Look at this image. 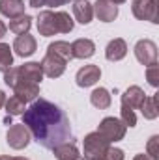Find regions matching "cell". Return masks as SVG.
<instances>
[{
    "mask_svg": "<svg viewBox=\"0 0 159 160\" xmlns=\"http://www.w3.org/2000/svg\"><path fill=\"white\" fill-rule=\"evenodd\" d=\"M23 125L30 130V136L45 149H54L71 138V125L66 112L47 99H36L23 114Z\"/></svg>",
    "mask_w": 159,
    "mask_h": 160,
    "instance_id": "cell-1",
    "label": "cell"
},
{
    "mask_svg": "<svg viewBox=\"0 0 159 160\" xmlns=\"http://www.w3.org/2000/svg\"><path fill=\"white\" fill-rule=\"evenodd\" d=\"M82 145H84V160H103L105 153L111 147V142L96 130L82 140Z\"/></svg>",
    "mask_w": 159,
    "mask_h": 160,
    "instance_id": "cell-2",
    "label": "cell"
},
{
    "mask_svg": "<svg viewBox=\"0 0 159 160\" xmlns=\"http://www.w3.org/2000/svg\"><path fill=\"white\" fill-rule=\"evenodd\" d=\"M131 11L139 21H150L154 24L159 22V0H133Z\"/></svg>",
    "mask_w": 159,
    "mask_h": 160,
    "instance_id": "cell-3",
    "label": "cell"
},
{
    "mask_svg": "<svg viewBox=\"0 0 159 160\" xmlns=\"http://www.w3.org/2000/svg\"><path fill=\"white\" fill-rule=\"evenodd\" d=\"M125 130H127V127H125L123 121L118 119V118H105V119L99 123V127H97V132H99L103 138H107L111 143L123 140Z\"/></svg>",
    "mask_w": 159,
    "mask_h": 160,
    "instance_id": "cell-4",
    "label": "cell"
},
{
    "mask_svg": "<svg viewBox=\"0 0 159 160\" xmlns=\"http://www.w3.org/2000/svg\"><path fill=\"white\" fill-rule=\"evenodd\" d=\"M40 65H41V69H43V75H45V77H49V78H58V77L64 75L68 62H66L64 58H60L58 54L47 50V54H45V58L41 60Z\"/></svg>",
    "mask_w": 159,
    "mask_h": 160,
    "instance_id": "cell-5",
    "label": "cell"
},
{
    "mask_svg": "<svg viewBox=\"0 0 159 160\" xmlns=\"http://www.w3.org/2000/svg\"><path fill=\"white\" fill-rule=\"evenodd\" d=\"M6 142L11 149H25L30 143V130L21 123V125H11L6 134Z\"/></svg>",
    "mask_w": 159,
    "mask_h": 160,
    "instance_id": "cell-6",
    "label": "cell"
},
{
    "mask_svg": "<svg viewBox=\"0 0 159 160\" xmlns=\"http://www.w3.org/2000/svg\"><path fill=\"white\" fill-rule=\"evenodd\" d=\"M135 58L146 67L157 63V47H156V43L150 39L137 41V45H135Z\"/></svg>",
    "mask_w": 159,
    "mask_h": 160,
    "instance_id": "cell-7",
    "label": "cell"
},
{
    "mask_svg": "<svg viewBox=\"0 0 159 160\" xmlns=\"http://www.w3.org/2000/svg\"><path fill=\"white\" fill-rule=\"evenodd\" d=\"M92 8H94V13L97 15V19L103 22H112L118 17V6L112 0H96V4Z\"/></svg>",
    "mask_w": 159,
    "mask_h": 160,
    "instance_id": "cell-8",
    "label": "cell"
},
{
    "mask_svg": "<svg viewBox=\"0 0 159 160\" xmlns=\"http://www.w3.org/2000/svg\"><path fill=\"white\" fill-rule=\"evenodd\" d=\"M15 91V95L25 101V102H30V101H36L38 95H40V84H34V82H26V80H17V84L11 88Z\"/></svg>",
    "mask_w": 159,
    "mask_h": 160,
    "instance_id": "cell-9",
    "label": "cell"
},
{
    "mask_svg": "<svg viewBox=\"0 0 159 160\" xmlns=\"http://www.w3.org/2000/svg\"><path fill=\"white\" fill-rule=\"evenodd\" d=\"M99 78H101V69L97 65H84V67H80L77 71V77H75L79 88H90Z\"/></svg>",
    "mask_w": 159,
    "mask_h": 160,
    "instance_id": "cell-10",
    "label": "cell"
},
{
    "mask_svg": "<svg viewBox=\"0 0 159 160\" xmlns=\"http://www.w3.org/2000/svg\"><path fill=\"white\" fill-rule=\"evenodd\" d=\"M36 47H38V43H36V39H34L30 34H21V36H17L15 41H13V50H15V54L21 56V58L32 56V54L36 52Z\"/></svg>",
    "mask_w": 159,
    "mask_h": 160,
    "instance_id": "cell-11",
    "label": "cell"
},
{
    "mask_svg": "<svg viewBox=\"0 0 159 160\" xmlns=\"http://www.w3.org/2000/svg\"><path fill=\"white\" fill-rule=\"evenodd\" d=\"M144 99H146V93H144L139 86H131V88H127V89L123 91V95H122V104H125V106H129V108H133V110H140Z\"/></svg>",
    "mask_w": 159,
    "mask_h": 160,
    "instance_id": "cell-12",
    "label": "cell"
},
{
    "mask_svg": "<svg viewBox=\"0 0 159 160\" xmlns=\"http://www.w3.org/2000/svg\"><path fill=\"white\" fill-rule=\"evenodd\" d=\"M38 32H40V36H45V38L58 34V32H56L54 11L45 9V11H41L40 15H38Z\"/></svg>",
    "mask_w": 159,
    "mask_h": 160,
    "instance_id": "cell-13",
    "label": "cell"
},
{
    "mask_svg": "<svg viewBox=\"0 0 159 160\" xmlns=\"http://www.w3.org/2000/svg\"><path fill=\"white\" fill-rule=\"evenodd\" d=\"M19 78L26 80V82L40 84L43 80V69H41V65L38 62H28V63L19 67Z\"/></svg>",
    "mask_w": 159,
    "mask_h": 160,
    "instance_id": "cell-14",
    "label": "cell"
},
{
    "mask_svg": "<svg viewBox=\"0 0 159 160\" xmlns=\"http://www.w3.org/2000/svg\"><path fill=\"white\" fill-rule=\"evenodd\" d=\"M96 52V45L92 39H77L71 43V56L73 58H79V60H84V58H92Z\"/></svg>",
    "mask_w": 159,
    "mask_h": 160,
    "instance_id": "cell-15",
    "label": "cell"
},
{
    "mask_svg": "<svg viewBox=\"0 0 159 160\" xmlns=\"http://www.w3.org/2000/svg\"><path fill=\"white\" fill-rule=\"evenodd\" d=\"M125 54H127V43L123 39L116 38V39L109 41V45L105 48V58L109 62H120L122 58H125Z\"/></svg>",
    "mask_w": 159,
    "mask_h": 160,
    "instance_id": "cell-16",
    "label": "cell"
},
{
    "mask_svg": "<svg viewBox=\"0 0 159 160\" xmlns=\"http://www.w3.org/2000/svg\"><path fill=\"white\" fill-rule=\"evenodd\" d=\"M52 155L56 157V160H79L80 158L79 149H77V145H75L73 140L56 145V147L52 149Z\"/></svg>",
    "mask_w": 159,
    "mask_h": 160,
    "instance_id": "cell-17",
    "label": "cell"
},
{
    "mask_svg": "<svg viewBox=\"0 0 159 160\" xmlns=\"http://www.w3.org/2000/svg\"><path fill=\"white\" fill-rule=\"evenodd\" d=\"M73 13H75V19L80 24H90L92 17H94V8L88 0H75L73 2Z\"/></svg>",
    "mask_w": 159,
    "mask_h": 160,
    "instance_id": "cell-18",
    "label": "cell"
},
{
    "mask_svg": "<svg viewBox=\"0 0 159 160\" xmlns=\"http://www.w3.org/2000/svg\"><path fill=\"white\" fill-rule=\"evenodd\" d=\"M0 13L9 19L21 17L25 15V2L23 0H0Z\"/></svg>",
    "mask_w": 159,
    "mask_h": 160,
    "instance_id": "cell-19",
    "label": "cell"
},
{
    "mask_svg": "<svg viewBox=\"0 0 159 160\" xmlns=\"http://www.w3.org/2000/svg\"><path fill=\"white\" fill-rule=\"evenodd\" d=\"M90 102L96 108H99V110H107L111 106V93H109V89H105V88L94 89L92 95H90Z\"/></svg>",
    "mask_w": 159,
    "mask_h": 160,
    "instance_id": "cell-20",
    "label": "cell"
},
{
    "mask_svg": "<svg viewBox=\"0 0 159 160\" xmlns=\"http://www.w3.org/2000/svg\"><path fill=\"white\" fill-rule=\"evenodd\" d=\"M30 26H32V17H28V15H21V17H15L9 21V30L17 36L28 34Z\"/></svg>",
    "mask_w": 159,
    "mask_h": 160,
    "instance_id": "cell-21",
    "label": "cell"
},
{
    "mask_svg": "<svg viewBox=\"0 0 159 160\" xmlns=\"http://www.w3.org/2000/svg\"><path fill=\"white\" fill-rule=\"evenodd\" d=\"M54 21H56V32L58 34H69L73 30V21H71L69 13L54 11Z\"/></svg>",
    "mask_w": 159,
    "mask_h": 160,
    "instance_id": "cell-22",
    "label": "cell"
},
{
    "mask_svg": "<svg viewBox=\"0 0 159 160\" xmlns=\"http://www.w3.org/2000/svg\"><path fill=\"white\" fill-rule=\"evenodd\" d=\"M140 112L144 116V119H156L159 116V108H157V95H152V97H146L142 106H140Z\"/></svg>",
    "mask_w": 159,
    "mask_h": 160,
    "instance_id": "cell-23",
    "label": "cell"
},
{
    "mask_svg": "<svg viewBox=\"0 0 159 160\" xmlns=\"http://www.w3.org/2000/svg\"><path fill=\"white\" fill-rule=\"evenodd\" d=\"M26 102L25 101H21L17 95H13V97H9V99H6V114L8 116H23L25 114V110H26V106H25Z\"/></svg>",
    "mask_w": 159,
    "mask_h": 160,
    "instance_id": "cell-24",
    "label": "cell"
},
{
    "mask_svg": "<svg viewBox=\"0 0 159 160\" xmlns=\"http://www.w3.org/2000/svg\"><path fill=\"white\" fill-rule=\"evenodd\" d=\"M47 50L58 54V56L64 58L66 62H69V60L73 58V56H71V45L66 43V41H54V43H51V45L47 47Z\"/></svg>",
    "mask_w": 159,
    "mask_h": 160,
    "instance_id": "cell-25",
    "label": "cell"
},
{
    "mask_svg": "<svg viewBox=\"0 0 159 160\" xmlns=\"http://www.w3.org/2000/svg\"><path fill=\"white\" fill-rule=\"evenodd\" d=\"M9 67H13V54H11V48H9V45L0 43V71L6 73Z\"/></svg>",
    "mask_w": 159,
    "mask_h": 160,
    "instance_id": "cell-26",
    "label": "cell"
},
{
    "mask_svg": "<svg viewBox=\"0 0 159 160\" xmlns=\"http://www.w3.org/2000/svg\"><path fill=\"white\" fill-rule=\"evenodd\" d=\"M120 116H122V121L125 127H135L137 125V116H135V110L122 104V110H120Z\"/></svg>",
    "mask_w": 159,
    "mask_h": 160,
    "instance_id": "cell-27",
    "label": "cell"
},
{
    "mask_svg": "<svg viewBox=\"0 0 159 160\" xmlns=\"http://www.w3.org/2000/svg\"><path fill=\"white\" fill-rule=\"evenodd\" d=\"M146 153L152 160H159V136H152L146 143Z\"/></svg>",
    "mask_w": 159,
    "mask_h": 160,
    "instance_id": "cell-28",
    "label": "cell"
},
{
    "mask_svg": "<svg viewBox=\"0 0 159 160\" xmlns=\"http://www.w3.org/2000/svg\"><path fill=\"white\" fill-rule=\"evenodd\" d=\"M146 78H148V84H150V86H154V88L159 86V67H157V63L146 67Z\"/></svg>",
    "mask_w": 159,
    "mask_h": 160,
    "instance_id": "cell-29",
    "label": "cell"
},
{
    "mask_svg": "<svg viewBox=\"0 0 159 160\" xmlns=\"http://www.w3.org/2000/svg\"><path fill=\"white\" fill-rule=\"evenodd\" d=\"M103 160H123V151L118 147H109V151L105 153Z\"/></svg>",
    "mask_w": 159,
    "mask_h": 160,
    "instance_id": "cell-30",
    "label": "cell"
},
{
    "mask_svg": "<svg viewBox=\"0 0 159 160\" xmlns=\"http://www.w3.org/2000/svg\"><path fill=\"white\" fill-rule=\"evenodd\" d=\"M71 0H45V6H49V8H56V6H66V4H69Z\"/></svg>",
    "mask_w": 159,
    "mask_h": 160,
    "instance_id": "cell-31",
    "label": "cell"
},
{
    "mask_svg": "<svg viewBox=\"0 0 159 160\" xmlns=\"http://www.w3.org/2000/svg\"><path fill=\"white\" fill-rule=\"evenodd\" d=\"M30 6L32 8H41V6H45V0H30Z\"/></svg>",
    "mask_w": 159,
    "mask_h": 160,
    "instance_id": "cell-32",
    "label": "cell"
},
{
    "mask_svg": "<svg viewBox=\"0 0 159 160\" xmlns=\"http://www.w3.org/2000/svg\"><path fill=\"white\" fill-rule=\"evenodd\" d=\"M6 32H8V26L4 24V21H0V39L6 36Z\"/></svg>",
    "mask_w": 159,
    "mask_h": 160,
    "instance_id": "cell-33",
    "label": "cell"
},
{
    "mask_svg": "<svg viewBox=\"0 0 159 160\" xmlns=\"http://www.w3.org/2000/svg\"><path fill=\"white\" fill-rule=\"evenodd\" d=\"M133 160H152V158H150L148 155H135V157H133Z\"/></svg>",
    "mask_w": 159,
    "mask_h": 160,
    "instance_id": "cell-34",
    "label": "cell"
},
{
    "mask_svg": "<svg viewBox=\"0 0 159 160\" xmlns=\"http://www.w3.org/2000/svg\"><path fill=\"white\" fill-rule=\"evenodd\" d=\"M4 104H6V93H4V91L0 89V108H2Z\"/></svg>",
    "mask_w": 159,
    "mask_h": 160,
    "instance_id": "cell-35",
    "label": "cell"
},
{
    "mask_svg": "<svg viewBox=\"0 0 159 160\" xmlns=\"http://www.w3.org/2000/svg\"><path fill=\"white\" fill-rule=\"evenodd\" d=\"M2 160H28L25 157H2Z\"/></svg>",
    "mask_w": 159,
    "mask_h": 160,
    "instance_id": "cell-36",
    "label": "cell"
},
{
    "mask_svg": "<svg viewBox=\"0 0 159 160\" xmlns=\"http://www.w3.org/2000/svg\"><path fill=\"white\" fill-rule=\"evenodd\" d=\"M4 123H6V125H11V116H8V118L4 119Z\"/></svg>",
    "mask_w": 159,
    "mask_h": 160,
    "instance_id": "cell-37",
    "label": "cell"
},
{
    "mask_svg": "<svg viewBox=\"0 0 159 160\" xmlns=\"http://www.w3.org/2000/svg\"><path fill=\"white\" fill-rule=\"evenodd\" d=\"M112 2H114V4H123L125 0H112Z\"/></svg>",
    "mask_w": 159,
    "mask_h": 160,
    "instance_id": "cell-38",
    "label": "cell"
},
{
    "mask_svg": "<svg viewBox=\"0 0 159 160\" xmlns=\"http://www.w3.org/2000/svg\"><path fill=\"white\" fill-rule=\"evenodd\" d=\"M79 160H82V158H79Z\"/></svg>",
    "mask_w": 159,
    "mask_h": 160,
    "instance_id": "cell-39",
    "label": "cell"
}]
</instances>
